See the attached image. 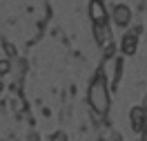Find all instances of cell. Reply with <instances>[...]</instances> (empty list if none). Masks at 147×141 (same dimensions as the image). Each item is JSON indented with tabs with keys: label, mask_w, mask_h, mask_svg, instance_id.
Segmentation results:
<instances>
[{
	"label": "cell",
	"mask_w": 147,
	"mask_h": 141,
	"mask_svg": "<svg viewBox=\"0 0 147 141\" xmlns=\"http://www.w3.org/2000/svg\"><path fill=\"white\" fill-rule=\"evenodd\" d=\"M89 105L98 116L107 114L109 110V92H107V78L98 72V76L89 85Z\"/></svg>",
	"instance_id": "6da1fadb"
},
{
	"label": "cell",
	"mask_w": 147,
	"mask_h": 141,
	"mask_svg": "<svg viewBox=\"0 0 147 141\" xmlns=\"http://www.w3.org/2000/svg\"><path fill=\"white\" fill-rule=\"evenodd\" d=\"M94 36H96V43L102 47H107L111 43V34H109V27L107 22H94Z\"/></svg>",
	"instance_id": "7a4b0ae2"
},
{
	"label": "cell",
	"mask_w": 147,
	"mask_h": 141,
	"mask_svg": "<svg viewBox=\"0 0 147 141\" xmlns=\"http://www.w3.org/2000/svg\"><path fill=\"white\" fill-rule=\"evenodd\" d=\"M129 119H131V128H134V130H136V132H143L145 121H147V112L143 110V108H131Z\"/></svg>",
	"instance_id": "3957f363"
},
{
	"label": "cell",
	"mask_w": 147,
	"mask_h": 141,
	"mask_svg": "<svg viewBox=\"0 0 147 141\" xmlns=\"http://www.w3.org/2000/svg\"><path fill=\"white\" fill-rule=\"evenodd\" d=\"M89 16H92L94 22H105L107 20V11H105V5L100 0H92L89 2Z\"/></svg>",
	"instance_id": "277c9868"
},
{
	"label": "cell",
	"mask_w": 147,
	"mask_h": 141,
	"mask_svg": "<svg viewBox=\"0 0 147 141\" xmlns=\"http://www.w3.org/2000/svg\"><path fill=\"white\" fill-rule=\"evenodd\" d=\"M129 20H131V9L127 5H118L114 9V22L118 27H125V25H129Z\"/></svg>",
	"instance_id": "5b68a950"
},
{
	"label": "cell",
	"mask_w": 147,
	"mask_h": 141,
	"mask_svg": "<svg viewBox=\"0 0 147 141\" xmlns=\"http://www.w3.org/2000/svg\"><path fill=\"white\" fill-rule=\"evenodd\" d=\"M136 47H138V36L134 34V31L125 34V38H123V52L129 56V54H134V52H136Z\"/></svg>",
	"instance_id": "8992f818"
},
{
	"label": "cell",
	"mask_w": 147,
	"mask_h": 141,
	"mask_svg": "<svg viewBox=\"0 0 147 141\" xmlns=\"http://www.w3.org/2000/svg\"><path fill=\"white\" fill-rule=\"evenodd\" d=\"M9 72V61H0V74H7Z\"/></svg>",
	"instance_id": "52a82bcc"
},
{
	"label": "cell",
	"mask_w": 147,
	"mask_h": 141,
	"mask_svg": "<svg viewBox=\"0 0 147 141\" xmlns=\"http://www.w3.org/2000/svg\"><path fill=\"white\" fill-rule=\"evenodd\" d=\"M51 141H67V134L65 132H56L54 137H51Z\"/></svg>",
	"instance_id": "ba28073f"
}]
</instances>
